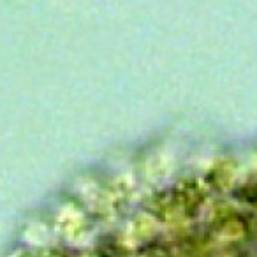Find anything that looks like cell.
<instances>
[{
    "label": "cell",
    "instance_id": "obj_5",
    "mask_svg": "<svg viewBox=\"0 0 257 257\" xmlns=\"http://www.w3.org/2000/svg\"><path fill=\"white\" fill-rule=\"evenodd\" d=\"M133 227H134L136 238H140V239L150 238V236L155 232V220L152 217H147V215H141V217L136 218Z\"/></svg>",
    "mask_w": 257,
    "mask_h": 257
},
{
    "label": "cell",
    "instance_id": "obj_1",
    "mask_svg": "<svg viewBox=\"0 0 257 257\" xmlns=\"http://www.w3.org/2000/svg\"><path fill=\"white\" fill-rule=\"evenodd\" d=\"M171 196L187 220V218L196 217L201 208L206 204L208 196H210V187L206 185L204 180L185 178L176 183L175 189L171 190Z\"/></svg>",
    "mask_w": 257,
    "mask_h": 257
},
{
    "label": "cell",
    "instance_id": "obj_6",
    "mask_svg": "<svg viewBox=\"0 0 257 257\" xmlns=\"http://www.w3.org/2000/svg\"><path fill=\"white\" fill-rule=\"evenodd\" d=\"M143 257H171V255H169V253L166 252V250H162V248H152V250H148Z\"/></svg>",
    "mask_w": 257,
    "mask_h": 257
},
{
    "label": "cell",
    "instance_id": "obj_4",
    "mask_svg": "<svg viewBox=\"0 0 257 257\" xmlns=\"http://www.w3.org/2000/svg\"><path fill=\"white\" fill-rule=\"evenodd\" d=\"M213 232L217 236H220L225 241H238V239L245 238L246 234V222L243 220L239 215H236L234 211L229 213L225 218H222L218 224H215Z\"/></svg>",
    "mask_w": 257,
    "mask_h": 257
},
{
    "label": "cell",
    "instance_id": "obj_2",
    "mask_svg": "<svg viewBox=\"0 0 257 257\" xmlns=\"http://www.w3.org/2000/svg\"><path fill=\"white\" fill-rule=\"evenodd\" d=\"M150 210H152V213H154L155 220H161L162 224L175 225L185 220V217L182 215L180 208L176 206L171 192L157 194V196L150 201Z\"/></svg>",
    "mask_w": 257,
    "mask_h": 257
},
{
    "label": "cell",
    "instance_id": "obj_3",
    "mask_svg": "<svg viewBox=\"0 0 257 257\" xmlns=\"http://www.w3.org/2000/svg\"><path fill=\"white\" fill-rule=\"evenodd\" d=\"M236 180V166L231 161H220L208 171L206 176V185L210 190H218V192H225L232 187Z\"/></svg>",
    "mask_w": 257,
    "mask_h": 257
}]
</instances>
